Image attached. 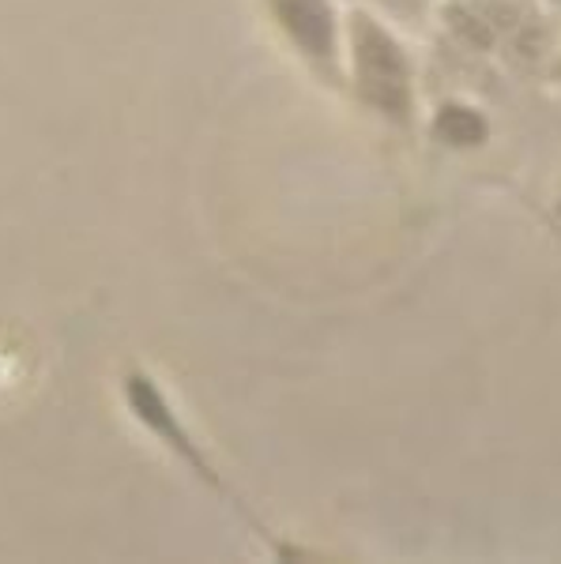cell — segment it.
<instances>
[{
  "instance_id": "obj_1",
  "label": "cell",
  "mask_w": 561,
  "mask_h": 564,
  "mask_svg": "<svg viewBox=\"0 0 561 564\" xmlns=\"http://www.w3.org/2000/svg\"><path fill=\"white\" fill-rule=\"evenodd\" d=\"M350 50H355V79L369 106L403 121L411 113V68L400 42L369 15L350 20Z\"/></svg>"
},
{
  "instance_id": "obj_2",
  "label": "cell",
  "mask_w": 561,
  "mask_h": 564,
  "mask_svg": "<svg viewBox=\"0 0 561 564\" xmlns=\"http://www.w3.org/2000/svg\"><path fill=\"white\" fill-rule=\"evenodd\" d=\"M271 8L287 26V34L302 45V53L316 61L336 57V15H332L328 0H271Z\"/></svg>"
},
{
  "instance_id": "obj_3",
  "label": "cell",
  "mask_w": 561,
  "mask_h": 564,
  "mask_svg": "<svg viewBox=\"0 0 561 564\" xmlns=\"http://www.w3.org/2000/svg\"><path fill=\"white\" fill-rule=\"evenodd\" d=\"M438 132L441 140L456 143V148H475L486 140V121L467 106H445L438 117Z\"/></svg>"
}]
</instances>
